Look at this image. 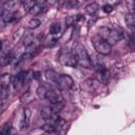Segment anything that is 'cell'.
<instances>
[{"mask_svg":"<svg viewBox=\"0 0 135 135\" xmlns=\"http://www.w3.org/2000/svg\"><path fill=\"white\" fill-rule=\"evenodd\" d=\"M76 64L81 66V68H85V69H90L92 66V61L90 59V56L85 50V47L79 43V42H75L73 45V52H72Z\"/></svg>","mask_w":135,"mask_h":135,"instance_id":"cell-1","label":"cell"},{"mask_svg":"<svg viewBox=\"0 0 135 135\" xmlns=\"http://www.w3.org/2000/svg\"><path fill=\"white\" fill-rule=\"evenodd\" d=\"M92 42L94 44L95 50L101 55H109L111 53V44L100 35H96L93 37Z\"/></svg>","mask_w":135,"mask_h":135,"instance_id":"cell-2","label":"cell"},{"mask_svg":"<svg viewBox=\"0 0 135 135\" xmlns=\"http://www.w3.org/2000/svg\"><path fill=\"white\" fill-rule=\"evenodd\" d=\"M55 83L58 85V88H60L62 90H69L73 86L74 80L70 75L62 74V75H58V78Z\"/></svg>","mask_w":135,"mask_h":135,"instance_id":"cell-3","label":"cell"},{"mask_svg":"<svg viewBox=\"0 0 135 135\" xmlns=\"http://www.w3.org/2000/svg\"><path fill=\"white\" fill-rule=\"evenodd\" d=\"M123 37V34H122V31L118 30V28H111V30H108L107 32V37H104V39L110 43V44H114L116 43L117 41L121 40Z\"/></svg>","mask_w":135,"mask_h":135,"instance_id":"cell-4","label":"cell"},{"mask_svg":"<svg viewBox=\"0 0 135 135\" xmlns=\"http://www.w3.org/2000/svg\"><path fill=\"white\" fill-rule=\"evenodd\" d=\"M59 61L63 65H68V66H76L77 65L73 54L69 53V52H61L59 55Z\"/></svg>","mask_w":135,"mask_h":135,"instance_id":"cell-5","label":"cell"},{"mask_svg":"<svg viewBox=\"0 0 135 135\" xmlns=\"http://www.w3.org/2000/svg\"><path fill=\"white\" fill-rule=\"evenodd\" d=\"M40 115H41V117L44 119V120H46V121H49V122H51V123H54L55 122V120L57 119V115H56V113H55V111L53 110V108H43L41 111H40Z\"/></svg>","mask_w":135,"mask_h":135,"instance_id":"cell-6","label":"cell"},{"mask_svg":"<svg viewBox=\"0 0 135 135\" xmlns=\"http://www.w3.org/2000/svg\"><path fill=\"white\" fill-rule=\"evenodd\" d=\"M26 80H27V72H26V71H21V72H19V73L15 76V78L13 79V83H14L15 89L21 88L23 84H25Z\"/></svg>","mask_w":135,"mask_h":135,"instance_id":"cell-7","label":"cell"},{"mask_svg":"<svg viewBox=\"0 0 135 135\" xmlns=\"http://www.w3.org/2000/svg\"><path fill=\"white\" fill-rule=\"evenodd\" d=\"M45 99L51 104H56L58 102H61V97L55 90H49L45 94Z\"/></svg>","mask_w":135,"mask_h":135,"instance_id":"cell-8","label":"cell"},{"mask_svg":"<svg viewBox=\"0 0 135 135\" xmlns=\"http://www.w3.org/2000/svg\"><path fill=\"white\" fill-rule=\"evenodd\" d=\"M22 41H23V45L28 49V51H26V52H31V49H33L34 41H35L34 34H32V33H24L23 36H22Z\"/></svg>","mask_w":135,"mask_h":135,"instance_id":"cell-9","label":"cell"},{"mask_svg":"<svg viewBox=\"0 0 135 135\" xmlns=\"http://www.w3.org/2000/svg\"><path fill=\"white\" fill-rule=\"evenodd\" d=\"M30 118H31V111H30V109L25 108L23 110V116H22V119H21V122H20V129L22 131L28 129V127H30Z\"/></svg>","mask_w":135,"mask_h":135,"instance_id":"cell-10","label":"cell"},{"mask_svg":"<svg viewBox=\"0 0 135 135\" xmlns=\"http://www.w3.org/2000/svg\"><path fill=\"white\" fill-rule=\"evenodd\" d=\"M97 84L98 82L96 80H93V79H89V80H85L83 83H82V89L85 90V91H89V92H93L96 90L97 88Z\"/></svg>","mask_w":135,"mask_h":135,"instance_id":"cell-11","label":"cell"},{"mask_svg":"<svg viewBox=\"0 0 135 135\" xmlns=\"http://www.w3.org/2000/svg\"><path fill=\"white\" fill-rule=\"evenodd\" d=\"M2 19L5 23H9L16 19V13L12 11H4L2 14Z\"/></svg>","mask_w":135,"mask_h":135,"instance_id":"cell-12","label":"cell"},{"mask_svg":"<svg viewBox=\"0 0 135 135\" xmlns=\"http://www.w3.org/2000/svg\"><path fill=\"white\" fill-rule=\"evenodd\" d=\"M98 8H99V5L96 2H92L85 6V13L90 16H93L98 12Z\"/></svg>","mask_w":135,"mask_h":135,"instance_id":"cell-13","label":"cell"},{"mask_svg":"<svg viewBox=\"0 0 135 135\" xmlns=\"http://www.w3.org/2000/svg\"><path fill=\"white\" fill-rule=\"evenodd\" d=\"M58 73H56L55 71H53V70H46L45 71V73H44V77H45V79L47 80V81H50V82H56V80H57V78H58Z\"/></svg>","mask_w":135,"mask_h":135,"instance_id":"cell-14","label":"cell"},{"mask_svg":"<svg viewBox=\"0 0 135 135\" xmlns=\"http://www.w3.org/2000/svg\"><path fill=\"white\" fill-rule=\"evenodd\" d=\"M56 42H57V38L55 37V35H49L45 39H44V41H43V45L45 46V47H53L55 44H56Z\"/></svg>","mask_w":135,"mask_h":135,"instance_id":"cell-15","label":"cell"},{"mask_svg":"<svg viewBox=\"0 0 135 135\" xmlns=\"http://www.w3.org/2000/svg\"><path fill=\"white\" fill-rule=\"evenodd\" d=\"M11 81H12V75L5 73L0 77V86H9Z\"/></svg>","mask_w":135,"mask_h":135,"instance_id":"cell-16","label":"cell"},{"mask_svg":"<svg viewBox=\"0 0 135 135\" xmlns=\"http://www.w3.org/2000/svg\"><path fill=\"white\" fill-rule=\"evenodd\" d=\"M14 59H15L14 54H13L12 52H8V53H6L5 55H3V58L1 59V64H2V65H6V64L11 63Z\"/></svg>","mask_w":135,"mask_h":135,"instance_id":"cell-17","label":"cell"},{"mask_svg":"<svg viewBox=\"0 0 135 135\" xmlns=\"http://www.w3.org/2000/svg\"><path fill=\"white\" fill-rule=\"evenodd\" d=\"M126 23H127V25H128L131 30L134 28V25H135V18H134L133 13L130 12L129 14L126 15Z\"/></svg>","mask_w":135,"mask_h":135,"instance_id":"cell-18","label":"cell"},{"mask_svg":"<svg viewBox=\"0 0 135 135\" xmlns=\"http://www.w3.org/2000/svg\"><path fill=\"white\" fill-rule=\"evenodd\" d=\"M42 12V4H38V3H35L30 9H28V13L33 16H36L38 15L39 13Z\"/></svg>","mask_w":135,"mask_h":135,"instance_id":"cell-19","label":"cell"},{"mask_svg":"<svg viewBox=\"0 0 135 135\" xmlns=\"http://www.w3.org/2000/svg\"><path fill=\"white\" fill-rule=\"evenodd\" d=\"M60 32H61V24L60 23H58V22H56V23H53L52 25H51V27H50V34L51 35H58V34H60Z\"/></svg>","mask_w":135,"mask_h":135,"instance_id":"cell-20","label":"cell"},{"mask_svg":"<svg viewBox=\"0 0 135 135\" xmlns=\"http://www.w3.org/2000/svg\"><path fill=\"white\" fill-rule=\"evenodd\" d=\"M41 128H42V130H43L44 132H46V133H56V132H57V128L55 127L54 123H51V122H47V123L43 124Z\"/></svg>","mask_w":135,"mask_h":135,"instance_id":"cell-21","label":"cell"},{"mask_svg":"<svg viewBox=\"0 0 135 135\" xmlns=\"http://www.w3.org/2000/svg\"><path fill=\"white\" fill-rule=\"evenodd\" d=\"M41 24V21L38 19V18H33L28 21L27 23V27L31 28V30H34V28H37L39 25Z\"/></svg>","mask_w":135,"mask_h":135,"instance_id":"cell-22","label":"cell"},{"mask_svg":"<svg viewBox=\"0 0 135 135\" xmlns=\"http://www.w3.org/2000/svg\"><path fill=\"white\" fill-rule=\"evenodd\" d=\"M79 2L77 0H68L65 3H64V7L68 8V9H72V8H76L77 6H79Z\"/></svg>","mask_w":135,"mask_h":135,"instance_id":"cell-23","label":"cell"},{"mask_svg":"<svg viewBox=\"0 0 135 135\" xmlns=\"http://www.w3.org/2000/svg\"><path fill=\"white\" fill-rule=\"evenodd\" d=\"M32 56H33V53H31V52H25V53H23V54H22V55L17 59V64H20L21 62L28 60Z\"/></svg>","mask_w":135,"mask_h":135,"instance_id":"cell-24","label":"cell"},{"mask_svg":"<svg viewBox=\"0 0 135 135\" xmlns=\"http://www.w3.org/2000/svg\"><path fill=\"white\" fill-rule=\"evenodd\" d=\"M8 49H9V45H8V42H7L6 40L0 41V52L3 53V55H5L6 53L9 52Z\"/></svg>","mask_w":135,"mask_h":135,"instance_id":"cell-25","label":"cell"},{"mask_svg":"<svg viewBox=\"0 0 135 135\" xmlns=\"http://www.w3.org/2000/svg\"><path fill=\"white\" fill-rule=\"evenodd\" d=\"M11 129H12L11 123L6 122V123H4V124L0 128V134H1V135H7V134H9V133H11Z\"/></svg>","mask_w":135,"mask_h":135,"instance_id":"cell-26","label":"cell"},{"mask_svg":"<svg viewBox=\"0 0 135 135\" xmlns=\"http://www.w3.org/2000/svg\"><path fill=\"white\" fill-rule=\"evenodd\" d=\"M46 92H47V90H46L45 86H43V85H40V86L37 89V95H38V97L41 98V99H44V98H45Z\"/></svg>","mask_w":135,"mask_h":135,"instance_id":"cell-27","label":"cell"},{"mask_svg":"<svg viewBox=\"0 0 135 135\" xmlns=\"http://www.w3.org/2000/svg\"><path fill=\"white\" fill-rule=\"evenodd\" d=\"M65 21H66V25L71 26V25H74L77 22V19H76V16H69Z\"/></svg>","mask_w":135,"mask_h":135,"instance_id":"cell-28","label":"cell"},{"mask_svg":"<svg viewBox=\"0 0 135 135\" xmlns=\"http://www.w3.org/2000/svg\"><path fill=\"white\" fill-rule=\"evenodd\" d=\"M23 28H19L17 32H15V34H14V36H13V39H14V41L16 42V41H18L22 36H23Z\"/></svg>","mask_w":135,"mask_h":135,"instance_id":"cell-29","label":"cell"},{"mask_svg":"<svg viewBox=\"0 0 135 135\" xmlns=\"http://www.w3.org/2000/svg\"><path fill=\"white\" fill-rule=\"evenodd\" d=\"M102 11L104 12V13H111L112 11H113V6L111 5V4H105V5H103V7H102Z\"/></svg>","mask_w":135,"mask_h":135,"instance_id":"cell-30","label":"cell"},{"mask_svg":"<svg viewBox=\"0 0 135 135\" xmlns=\"http://www.w3.org/2000/svg\"><path fill=\"white\" fill-rule=\"evenodd\" d=\"M127 5L131 13H133V0H127Z\"/></svg>","mask_w":135,"mask_h":135,"instance_id":"cell-31","label":"cell"},{"mask_svg":"<svg viewBox=\"0 0 135 135\" xmlns=\"http://www.w3.org/2000/svg\"><path fill=\"white\" fill-rule=\"evenodd\" d=\"M39 75H40L39 72H34V73H33V76H34L35 79H38V78H39Z\"/></svg>","mask_w":135,"mask_h":135,"instance_id":"cell-32","label":"cell"},{"mask_svg":"<svg viewBox=\"0 0 135 135\" xmlns=\"http://www.w3.org/2000/svg\"><path fill=\"white\" fill-rule=\"evenodd\" d=\"M35 3H38V4H42V3H44L46 0H33Z\"/></svg>","mask_w":135,"mask_h":135,"instance_id":"cell-33","label":"cell"},{"mask_svg":"<svg viewBox=\"0 0 135 135\" xmlns=\"http://www.w3.org/2000/svg\"><path fill=\"white\" fill-rule=\"evenodd\" d=\"M28 0H18V2H20V3H25V2H27Z\"/></svg>","mask_w":135,"mask_h":135,"instance_id":"cell-34","label":"cell"}]
</instances>
